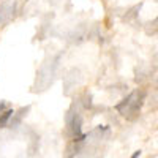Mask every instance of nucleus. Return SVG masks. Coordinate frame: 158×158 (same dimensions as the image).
<instances>
[{
    "label": "nucleus",
    "mask_w": 158,
    "mask_h": 158,
    "mask_svg": "<svg viewBox=\"0 0 158 158\" xmlns=\"http://www.w3.org/2000/svg\"><path fill=\"white\" fill-rule=\"evenodd\" d=\"M70 127H71V131H73V136H75V141H82L84 134L81 133V117L79 116H73L71 120H70Z\"/></svg>",
    "instance_id": "f03ea898"
},
{
    "label": "nucleus",
    "mask_w": 158,
    "mask_h": 158,
    "mask_svg": "<svg viewBox=\"0 0 158 158\" xmlns=\"http://www.w3.org/2000/svg\"><path fill=\"white\" fill-rule=\"evenodd\" d=\"M142 100H144V93L136 90V92L130 93L120 105H117V109L128 119H133L137 112H139L141 106H142Z\"/></svg>",
    "instance_id": "f257e3e1"
},
{
    "label": "nucleus",
    "mask_w": 158,
    "mask_h": 158,
    "mask_svg": "<svg viewBox=\"0 0 158 158\" xmlns=\"http://www.w3.org/2000/svg\"><path fill=\"white\" fill-rule=\"evenodd\" d=\"M139 155H141V152H139V150H137V152H134V153H133V155L130 157V158H137V157H139Z\"/></svg>",
    "instance_id": "20e7f679"
},
{
    "label": "nucleus",
    "mask_w": 158,
    "mask_h": 158,
    "mask_svg": "<svg viewBox=\"0 0 158 158\" xmlns=\"http://www.w3.org/2000/svg\"><path fill=\"white\" fill-rule=\"evenodd\" d=\"M13 116V111L11 109H8V111H5V112H2V116H0V127H5L6 125V122L10 120V117Z\"/></svg>",
    "instance_id": "7ed1b4c3"
}]
</instances>
